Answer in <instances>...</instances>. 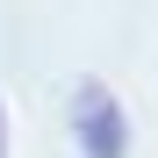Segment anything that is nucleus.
Wrapping results in <instances>:
<instances>
[{"label": "nucleus", "instance_id": "1", "mask_svg": "<svg viewBox=\"0 0 158 158\" xmlns=\"http://www.w3.org/2000/svg\"><path fill=\"white\" fill-rule=\"evenodd\" d=\"M72 122H79V151H86V158H122V151H129V122H122L115 94L101 86V79H86V86H79Z\"/></svg>", "mask_w": 158, "mask_h": 158}, {"label": "nucleus", "instance_id": "2", "mask_svg": "<svg viewBox=\"0 0 158 158\" xmlns=\"http://www.w3.org/2000/svg\"><path fill=\"white\" fill-rule=\"evenodd\" d=\"M0 151H7V115H0Z\"/></svg>", "mask_w": 158, "mask_h": 158}]
</instances>
